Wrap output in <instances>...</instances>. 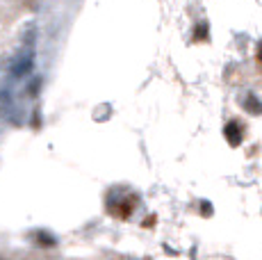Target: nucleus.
Wrapping results in <instances>:
<instances>
[{
  "label": "nucleus",
  "instance_id": "nucleus-1",
  "mask_svg": "<svg viewBox=\"0 0 262 260\" xmlns=\"http://www.w3.org/2000/svg\"><path fill=\"white\" fill-rule=\"evenodd\" d=\"M32 69H34V53H32V48H30V51H28V48H23L21 53H16L12 57L7 73L12 78L21 80L25 76H30V73H32Z\"/></svg>",
  "mask_w": 262,
  "mask_h": 260
},
{
  "label": "nucleus",
  "instance_id": "nucleus-2",
  "mask_svg": "<svg viewBox=\"0 0 262 260\" xmlns=\"http://www.w3.org/2000/svg\"><path fill=\"white\" fill-rule=\"evenodd\" d=\"M224 137L230 146H239L244 142V128H242L239 121H228L224 128Z\"/></svg>",
  "mask_w": 262,
  "mask_h": 260
},
{
  "label": "nucleus",
  "instance_id": "nucleus-3",
  "mask_svg": "<svg viewBox=\"0 0 262 260\" xmlns=\"http://www.w3.org/2000/svg\"><path fill=\"white\" fill-rule=\"evenodd\" d=\"M242 107H244L249 114H253V117H260L262 114V103H260L258 96H253V94H249V96L242 101Z\"/></svg>",
  "mask_w": 262,
  "mask_h": 260
},
{
  "label": "nucleus",
  "instance_id": "nucleus-4",
  "mask_svg": "<svg viewBox=\"0 0 262 260\" xmlns=\"http://www.w3.org/2000/svg\"><path fill=\"white\" fill-rule=\"evenodd\" d=\"M37 242L39 244H41V247H46V244H48V247H55V242H57V240H55L53 237V235H48V233H37Z\"/></svg>",
  "mask_w": 262,
  "mask_h": 260
},
{
  "label": "nucleus",
  "instance_id": "nucleus-5",
  "mask_svg": "<svg viewBox=\"0 0 262 260\" xmlns=\"http://www.w3.org/2000/svg\"><path fill=\"white\" fill-rule=\"evenodd\" d=\"M194 37H196V39H201V41H203V39H208V26H205V23H201V26H196Z\"/></svg>",
  "mask_w": 262,
  "mask_h": 260
},
{
  "label": "nucleus",
  "instance_id": "nucleus-6",
  "mask_svg": "<svg viewBox=\"0 0 262 260\" xmlns=\"http://www.w3.org/2000/svg\"><path fill=\"white\" fill-rule=\"evenodd\" d=\"M255 57H258V64L262 67V41L258 44V53H255Z\"/></svg>",
  "mask_w": 262,
  "mask_h": 260
}]
</instances>
